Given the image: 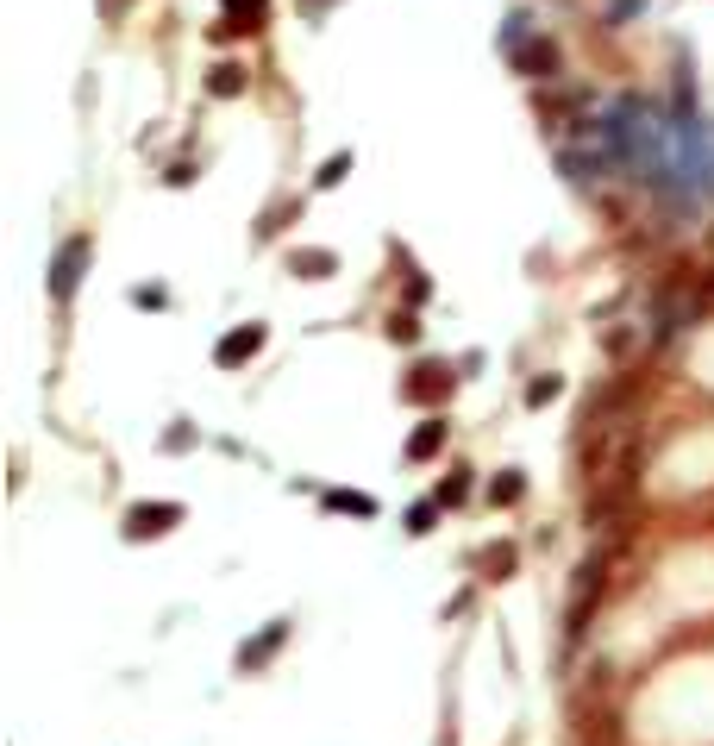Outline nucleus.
I'll return each mask as SVG.
<instances>
[{
	"instance_id": "0eeeda50",
	"label": "nucleus",
	"mask_w": 714,
	"mask_h": 746,
	"mask_svg": "<svg viewBox=\"0 0 714 746\" xmlns=\"http://www.w3.org/2000/svg\"><path fill=\"white\" fill-rule=\"evenodd\" d=\"M289 270H295V276H307V283H326V276H339V251L307 245V251H295V258H289Z\"/></svg>"
},
{
	"instance_id": "412c9836",
	"label": "nucleus",
	"mask_w": 714,
	"mask_h": 746,
	"mask_svg": "<svg viewBox=\"0 0 714 746\" xmlns=\"http://www.w3.org/2000/svg\"><path fill=\"white\" fill-rule=\"evenodd\" d=\"M307 7H326V0H307Z\"/></svg>"
},
{
	"instance_id": "1a4fd4ad",
	"label": "nucleus",
	"mask_w": 714,
	"mask_h": 746,
	"mask_svg": "<svg viewBox=\"0 0 714 746\" xmlns=\"http://www.w3.org/2000/svg\"><path fill=\"white\" fill-rule=\"evenodd\" d=\"M226 7V19H220V38H232V32H251L257 19H264V0H220Z\"/></svg>"
},
{
	"instance_id": "f3484780",
	"label": "nucleus",
	"mask_w": 714,
	"mask_h": 746,
	"mask_svg": "<svg viewBox=\"0 0 714 746\" xmlns=\"http://www.w3.org/2000/svg\"><path fill=\"white\" fill-rule=\"evenodd\" d=\"M433 521H439V502H414L408 508V533L420 540V533H433Z\"/></svg>"
},
{
	"instance_id": "dca6fc26",
	"label": "nucleus",
	"mask_w": 714,
	"mask_h": 746,
	"mask_svg": "<svg viewBox=\"0 0 714 746\" xmlns=\"http://www.w3.org/2000/svg\"><path fill=\"white\" fill-rule=\"evenodd\" d=\"M476 565H483L489 577H508V571H514V546H489L483 558H476Z\"/></svg>"
},
{
	"instance_id": "20e7f679",
	"label": "nucleus",
	"mask_w": 714,
	"mask_h": 746,
	"mask_svg": "<svg viewBox=\"0 0 714 746\" xmlns=\"http://www.w3.org/2000/svg\"><path fill=\"white\" fill-rule=\"evenodd\" d=\"M595 590H602V558H589V565L577 571V596H570V627H564V640H583L589 609H595Z\"/></svg>"
},
{
	"instance_id": "a211bd4d",
	"label": "nucleus",
	"mask_w": 714,
	"mask_h": 746,
	"mask_svg": "<svg viewBox=\"0 0 714 746\" xmlns=\"http://www.w3.org/2000/svg\"><path fill=\"white\" fill-rule=\"evenodd\" d=\"M558 389H564L558 377H533V383H527V408H545V402H558Z\"/></svg>"
},
{
	"instance_id": "7ed1b4c3",
	"label": "nucleus",
	"mask_w": 714,
	"mask_h": 746,
	"mask_svg": "<svg viewBox=\"0 0 714 746\" xmlns=\"http://www.w3.org/2000/svg\"><path fill=\"white\" fill-rule=\"evenodd\" d=\"M257 352H264V326H232V333L220 339V345H213V364H220V370H238V364H251Z\"/></svg>"
},
{
	"instance_id": "ddd939ff",
	"label": "nucleus",
	"mask_w": 714,
	"mask_h": 746,
	"mask_svg": "<svg viewBox=\"0 0 714 746\" xmlns=\"http://www.w3.org/2000/svg\"><path fill=\"white\" fill-rule=\"evenodd\" d=\"M464 496H470V471H464V464H451V477L439 483V496H433V502H439V508H458Z\"/></svg>"
},
{
	"instance_id": "f8f14e48",
	"label": "nucleus",
	"mask_w": 714,
	"mask_h": 746,
	"mask_svg": "<svg viewBox=\"0 0 714 746\" xmlns=\"http://www.w3.org/2000/svg\"><path fill=\"white\" fill-rule=\"evenodd\" d=\"M520 496H527V477H520V471H502V477L489 483V502H495V508H514Z\"/></svg>"
},
{
	"instance_id": "aec40b11",
	"label": "nucleus",
	"mask_w": 714,
	"mask_h": 746,
	"mask_svg": "<svg viewBox=\"0 0 714 746\" xmlns=\"http://www.w3.org/2000/svg\"><path fill=\"white\" fill-rule=\"evenodd\" d=\"M126 7H132V0H101V13H107V19H119Z\"/></svg>"
},
{
	"instance_id": "6ab92c4d",
	"label": "nucleus",
	"mask_w": 714,
	"mask_h": 746,
	"mask_svg": "<svg viewBox=\"0 0 714 746\" xmlns=\"http://www.w3.org/2000/svg\"><path fill=\"white\" fill-rule=\"evenodd\" d=\"M389 339H395V345H414V339H420V320H414V314H395V320H389Z\"/></svg>"
},
{
	"instance_id": "9b49d317",
	"label": "nucleus",
	"mask_w": 714,
	"mask_h": 746,
	"mask_svg": "<svg viewBox=\"0 0 714 746\" xmlns=\"http://www.w3.org/2000/svg\"><path fill=\"white\" fill-rule=\"evenodd\" d=\"M326 508H339V515H364V521H376V496H357V489H326Z\"/></svg>"
},
{
	"instance_id": "f03ea898",
	"label": "nucleus",
	"mask_w": 714,
	"mask_h": 746,
	"mask_svg": "<svg viewBox=\"0 0 714 746\" xmlns=\"http://www.w3.org/2000/svg\"><path fill=\"white\" fill-rule=\"evenodd\" d=\"M182 521V502H138L126 515V540H157V533H170Z\"/></svg>"
},
{
	"instance_id": "39448f33",
	"label": "nucleus",
	"mask_w": 714,
	"mask_h": 746,
	"mask_svg": "<svg viewBox=\"0 0 714 746\" xmlns=\"http://www.w3.org/2000/svg\"><path fill=\"white\" fill-rule=\"evenodd\" d=\"M451 383H458V377H451V364H414V377L401 383V395L426 408V402H445V395H451Z\"/></svg>"
},
{
	"instance_id": "6e6552de",
	"label": "nucleus",
	"mask_w": 714,
	"mask_h": 746,
	"mask_svg": "<svg viewBox=\"0 0 714 746\" xmlns=\"http://www.w3.org/2000/svg\"><path fill=\"white\" fill-rule=\"evenodd\" d=\"M282 640H289V621H270L257 640H245V646H238V665H245V671H251V665H264V659H270V652H276Z\"/></svg>"
},
{
	"instance_id": "4468645a",
	"label": "nucleus",
	"mask_w": 714,
	"mask_h": 746,
	"mask_svg": "<svg viewBox=\"0 0 714 746\" xmlns=\"http://www.w3.org/2000/svg\"><path fill=\"white\" fill-rule=\"evenodd\" d=\"M207 88H213V95H238V88H245V69H238V63H213V76H207Z\"/></svg>"
},
{
	"instance_id": "2eb2a0df",
	"label": "nucleus",
	"mask_w": 714,
	"mask_h": 746,
	"mask_svg": "<svg viewBox=\"0 0 714 746\" xmlns=\"http://www.w3.org/2000/svg\"><path fill=\"white\" fill-rule=\"evenodd\" d=\"M345 170H351V151H332V157L320 163V176H314V182H320V189H339Z\"/></svg>"
},
{
	"instance_id": "423d86ee",
	"label": "nucleus",
	"mask_w": 714,
	"mask_h": 746,
	"mask_svg": "<svg viewBox=\"0 0 714 746\" xmlns=\"http://www.w3.org/2000/svg\"><path fill=\"white\" fill-rule=\"evenodd\" d=\"M508 63L520 69V76H558V51L545 38H520V44H508Z\"/></svg>"
},
{
	"instance_id": "f257e3e1",
	"label": "nucleus",
	"mask_w": 714,
	"mask_h": 746,
	"mask_svg": "<svg viewBox=\"0 0 714 746\" xmlns=\"http://www.w3.org/2000/svg\"><path fill=\"white\" fill-rule=\"evenodd\" d=\"M88 232H69V239L57 245V258H51V295L57 301H69L76 295V283H82V270H88Z\"/></svg>"
},
{
	"instance_id": "9d476101",
	"label": "nucleus",
	"mask_w": 714,
	"mask_h": 746,
	"mask_svg": "<svg viewBox=\"0 0 714 746\" xmlns=\"http://www.w3.org/2000/svg\"><path fill=\"white\" fill-rule=\"evenodd\" d=\"M439 446H445V421L433 414V421H420V433L408 439V458H414V464H426V458H439Z\"/></svg>"
}]
</instances>
